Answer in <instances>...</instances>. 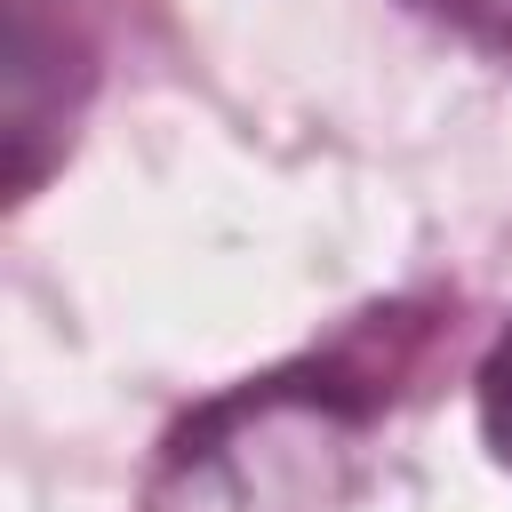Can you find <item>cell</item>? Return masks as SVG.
<instances>
[{
    "label": "cell",
    "instance_id": "cell-1",
    "mask_svg": "<svg viewBox=\"0 0 512 512\" xmlns=\"http://www.w3.org/2000/svg\"><path fill=\"white\" fill-rule=\"evenodd\" d=\"M360 480V424L336 392L272 376L200 408L144 512H344Z\"/></svg>",
    "mask_w": 512,
    "mask_h": 512
},
{
    "label": "cell",
    "instance_id": "cell-2",
    "mask_svg": "<svg viewBox=\"0 0 512 512\" xmlns=\"http://www.w3.org/2000/svg\"><path fill=\"white\" fill-rule=\"evenodd\" d=\"M480 432H488V456L512 472V328L480 360Z\"/></svg>",
    "mask_w": 512,
    "mask_h": 512
}]
</instances>
